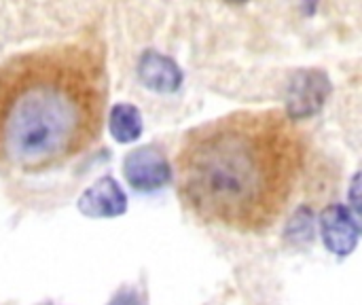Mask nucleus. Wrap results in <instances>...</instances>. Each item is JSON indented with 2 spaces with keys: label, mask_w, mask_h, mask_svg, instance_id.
<instances>
[{
  "label": "nucleus",
  "mask_w": 362,
  "mask_h": 305,
  "mask_svg": "<svg viewBox=\"0 0 362 305\" xmlns=\"http://www.w3.org/2000/svg\"><path fill=\"white\" fill-rule=\"evenodd\" d=\"M303 161V136L286 113L235 110L187 132L176 157L178 195L206 223L259 234L286 210Z\"/></svg>",
  "instance_id": "1"
},
{
  "label": "nucleus",
  "mask_w": 362,
  "mask_h": 305,
  "mask_svg": "<svg viewBox=\"0 0 362 305\" xmlns=\"http://www.w3.org/2000/svg\"><path fill=\"white\" fill-rule=\"evenodd\" d=\"M102 57L83 45L17 53L0 64V163L57 170L89 151L106 110Z\"/></svg>",
  "instance_id": "2"
},
{
  "label": "nucleus",
  "mask_w": 362,
  "mask_h": 305,
  "mask_svg": "<svg viewBox=\"0 0 362 305\" xmlns=\"http://www.w3.org/2000/svg\"><path fill=\"white\" fill-rule=\"evenodd\" d=\"M123 176L127 185L136 191L151 193L165 187L172 180V166L157 146L146 144L125 155Z\"/></svg>",
  "instance_id": "3"
},
{
  "label": "nucleus",
  "mask_w": 362,
  "mask_h": 305,
  "mask_svg": "<svg viewBox=\"0 0 362 305\" xmlns=\"http://www.w3.org/2000/svg\"><path fill=\"white\" fill-rule=\"evenodd\" d=\"M320 238L325 248L344 259L354 253L361 238V225L356 214L341 204H333L320 214Z\"/></svg>",
  "instance_id": "4"
},
{
  "label": "nucleus",
  "mask_w": 362,
  "mask_h": 305,
  "mask_svg": "<svg viewBox=\"0 0 362 305\" xmlns=\"http://www.w3.org/2000/svg\"><path fill=\"white\" fill-rule=\"evenodd\" d=\"M76 206L87 219H115L127 212V195L112 176H102L81 193Z\"/></svg>",
  "instance_id": "5"
},
{
  "label": "nucleus",
  "mask_w": 362,
  "mask_h": 305,
  "mask_svg": "<svg viewBox=\"0 0 362 305\" xmlns=\"http://www.w3.org/2000/svg\"><path fill=\"white\" fill-rule=\"evenodd\" d=\"M140 76L146 83V87L157 91H174L180 83L178 68L157 53H146L140 62Z\"/></svg>",
  "instance_id": "6"
},
{
  "label": "nucleus",
  "mask_w": 362,
  "mask_h": 305,
  "mask_svg": "<svg viewBox=\"0 0 362 305\" xmlns=\"http://www.w3.org/2000/svg\"><path fill=\"white\" fill-rule=\"evenodd\" d=\"M108 130L117 142L129 144L140 138L142 134V117L136 106L129 104H117L110 110L108 117Z\"/></svg>",
  "instance_id": "7"
}]
</instances>
